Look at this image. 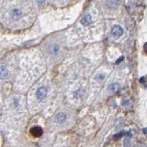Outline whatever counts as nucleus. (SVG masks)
<instances>
[{"label":"nucleus","mask_w":147,"mask_h":147,"mask_svg":"<svg viewBox=\"0 0 147 147\" xmlns=\"http://www.w3.org/2000/svg\"><path fill=\"white\" fill-rule=\"evenodd\" d=\"M47 94H48V90L46 87H40L36 92V96L38 99H43L47 96Z\"/></svg>","instance_id":"f257e3e1"},{"label":"nucleus","mask_w":147,"mask_h":147,"mask_svg":"<svg viewBox=\"0 0 147 147\" xmlns=\"http://www.w3.org/2000/svg\"><path fill=\"white\" fill-rule=\"evenodd\" d=\"M30 133L32 135H33L34 137H40L41 136V134L43 133V130L41 129V127L40 126H34V127H32L30 129Z\"/></svg>","instance_id":"f03ea898"},{"label":"nucleus","mask_w":147,"mask_h":147,"mask_svg":"<svg viewBox=\"0 0 147 147\" xmlns=\"http://www.w3.org/2000/svg\"><path fill=\"white\" fill-rule=\"evenodd\" d=\"M111 33H112V35H114V36L119 37V36H121V35L123 34V29H122V28H121V26L116 25V26H114V27L112 28Z\"/></svg>","instance_id":"7ed1b4c3"},{"label":"nucleus","mask_w":147,"mask_h":147,"mask_svg":"<svg viewBox=\"0 0 147 147\" xmlns=\"http://www.w3.org/2000/svg\"><path fill=\"white\" fill-rule=\"evenodd\" d=\"M92 23V18L91 15L87 14V15H85L81 18V24L84 25V26H88Z\"/></svg>","instance_id":"20e7f679"},{"label":"nucleus","mask_w":147,"mask_h":147,"mask_svg":"<svg viewBox=\"0 0 147 147\" xmlns=\"http://www.w3.org/2000/svg\"><path fill=\"white\" fill-rule=\"evenodd\" d=\"M54 119H55V122H57V123H63L66 119V116H65V114H64V113L60 112V113L56 114V116H55Z\"/></svg>","instance_id":"39448f33"},{"label":"nucleus","mask_w":147,"mask_h":147,"mask_svg":"<svg viewBox=\"0 0 147 147\" xmlns=\"http://www.w3.org/2000/svg\"><path fill=\"white\" fill-rule=\"evenodd\" d=\"M22 16V12L20 10V9H18V8H15V9H13L12 12H11V17L13 20H18V18H20Z\"/></svg>","instance_id":"423d86ee"},{"label":"nucleus","mask_w":147,"mask_h":147,"mask_svg":"<svg viewBox=\"0 0 147 147\" xmlns=\"http://www.w3.org/2000/svg\"><path fill=\"white\" fill-rule=\"evenodd\" d=\"M119 4V0H106V5L109 7L115 8Z\"/></svg>","instance_id":"0eeeda50"},{"label":"nucleus","mask_w":147,"mask_h":147,"mask_svg":"<svg viewBox=\"0 0 147 147\" xmlns=\"http://www.w3.org/2000/svg\"><path fill=\"white\" fill-rule=\"evenodd\" d=\"M0 75H1L2 79H5V78L7 77V76H8V70H7V68L5 65H2L1 67H0Z\"/></svg>","instance_id":"6e6552de"},{"label":"nucleus","mask_w":147,"mask_h":147,"mask_svg":"<svg viewBox=\"0 0 147 147\" xmlns=\"http://www.w3.org/2000/svg\"><path fill=\"white\" fill-rule=\"evenodd\" d=\"M119 85L118 84V83H113V84H111L109 86V91L112 92V93L119 90Z\"/></svg>","instance_id":"1a4fd4ad"},{"label":"nucleus","mask_w":147,"mask_h":147,"mask_svg":"<svg viewBox=\"0 0 147 147\" xmlns=\"http://www.w3.org/2000/svg\"><path fill=\"white\" fill-rule=\"evenodd\" d=\"M140 83L144 86V87H147V76H142L140 78Z\"/></svg>","instance_id":"9d476101"},{"label":"nucleus","mask_w":147,"mask_h":147,"mask_svg":"<svg viewBox=\"0 0 147 147\" xmlns=\"http://www.w3.org/2000/svg\"><path fill=\"white\" fill-rule=\"evenodd\" d=\"M123 135H124V132H119V133H117V134H115V135L113 136V139H114V140H119V138L122 137Z\"/></svg>","instance_id":"9b49d317"},{"label":"nucleus","mask_w":147,"mask_h":147,"mask_svg":"<svg viewBox=\"0 0 147 147\" xmlns=\"http://www.w3.org/2000/svg\"><path fill=\"white\" fill-rule=\"evenodd\" d=\"M144 52L147 53V42L144 44Z\"/></svg>","instance_id":"f8f14e48"},{"label":"nucleus","mask_w":147,"mask_h":147,"mask_svg":"<svg viewBox=\"0 0 147 147\" xmlns=\"http://www.w3.org/2000/svg\"><path fill=\"white\" fill-rule=\"evenodd\" d=\"M122 59H123V57H121V58H119V59L118 60V61L116 62V63H119V62H121V61H122Z\"/></svg>","instance_id":"ddd939ff"}]
</instances>
